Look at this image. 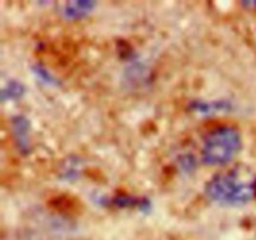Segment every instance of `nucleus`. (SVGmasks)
Wrapping results in <instances>:
<instances>
[{"label": "nucleus", "instance_id": "1", "mask_svg": "<svg viewBox=\"0 0 256 240\" xmlns=\"http://www.w3.org/2000/svg\"><path fill=\"white\" fill-rule=\"evenodd\" d=\"M255 190L256 182L244 180L238 172L215 175L205 188V192L210 199L229 206L246 204L255 194Z\"/></svg>", "mask_w": 256, "mask_h": 240}, {"label": "nucleus", "instance_id": "2", "mask_svg": "<svg viewBox=\"0 0 256 240\" xmlns=\"http://www.w3.org/2000/svg\"><path fill=\"white\" fill-rule=\"evenodd\" d=\"M242 148V136L229 125L215 128L205 136L202 158L208 165H224L236 155Z\"/></svg>", "mask_w": 256, "mask_h": 240}, {"label": "nucleus", "instance_id": "6", "mask_svg": "<svg viewBox=\"0 0 256 240\" xmlns=\"http://www.w3.org/2000/svg\"><path fill=\"white\" fill-rule=\"evenodd\" d=\"M24 92V88L20 82L12 80V82H8L5 85V88L2 89V99L4 100H12L16 99V98L22 96V94Z\"/></svg>", "mask_w": 256, "mask_h": 240}, {"label": "nucleus", "instance_id": "7", "mask_svg": "<svg viewBox=\"0 0 256 240\" xmlns=\"http://www.w3.org/2000/svg\"><path fill=\"white\" fill-rule=\"evenodd\" d=\"M34 72L40 80H42V82H46V84L54 85L55 82H56V80L52 78V75L50 74V72H48L46 69H44L42 66H40V65H36V66H34Z\"/></svg>", "mask_w": 256, "mask_h": 240}, {"label": "nucleus", "instance_id": "5", "mask_svg": "<svg viewBox=\"0 0 256 240\" xmlns=\"http://www.w3.org/2000/svg\"><path fill=\"white\" fill-rule=\"evenodd\" d=\"M194 110L199 112H204V114H209V112H219V110H225L230 108V102L226 100H212V102H202V100H195L192 105Z\"/></svg>", "mask_w": 256, "mask_h": 240}, {"label": "nucleus", "instance_id": "4", "mask_svg": "<svg viewBox=\"0 0 256 240\" xmlns=\"http://www.w3.org/2000/svg\"><path fill=\"white\" fill-rule=\"evenodd\" d=\"M12 130L16 136V142H19V146L22 149H28L29 146V140H28V135H29V122L24 116H16L12 119Z\"/></svg>", "mask_w": 256, "mask_h": 240}, {"label": "nucleus", "instance_id": "3", "mask_svg": "<svg viewBox=\"0 0 256 240\" xmlns=\"http://www.w3.org/2000/svg\"><path fill=\"white\" fill-rule=\"evenodd\" d=\"M94 5V2H88V0H82V2H69L62 6V14L66 18H69V19H76V18H82V15L92 12Z\"/></svg>", "mask_w": 256, "mask_h": 240}]
</instances>
